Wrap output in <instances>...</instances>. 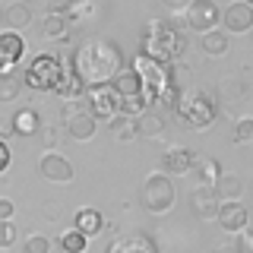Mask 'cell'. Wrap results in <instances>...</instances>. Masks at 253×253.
Masks as SVG:
<instances>
[{
  "mask_svg": "<svg viewBox=\"0 0 253 253\" xmlns=\"http://www.w3.org/2000/svg\"><path fill=\"white\" fill-rule=\"evenodd\" d=\"M73 70L83 76L85 85H101L124 70V57L108 38H85L73 51Z\"/></svg>",
  "mask_w": 253,
  "mask_h": 253,
  "instance_id": "cell-1",
  "label": "cell"
},
{
  "mask_svg": "<svg viewBox=\"0 0 253 253\" xmlns=\"http://www.w3.org/2000/svg\"><path fill=\"white\" fill-rule=\"evenodd\" d=\"M139 47H142L139 54H146V57H152L158 63H174L180 54L187 51V35H184V32H177V29H171L168 22L152 19L146 26V32H142Z\"/></svg>",
  "mask_w": 253,
  "mask_h": 253,
  "instance_id": "cell-2",
  "label": "cell"
},
{
  "mask_svg": "<svg viewBox=\"0 0 253 253\" xmlns=\"http://www.w3.org/2000/svg\"><path fill=\"white\" fill-rule=\"evenodd\" d=\"M180 114V121L190 124V130H209L212 121L218 117V105L209 92L193 89V92H180V101L174 108Z\"/></svg>",
  "mask_w": 253,
  "mask_h": 253,
  "instance_id": "cell-3",
  "label": "cell"
},
{
  "mask_svg": "<svg viewBox=\"0 0 253 253\" xmlns=\"http://www.w3.org/2000/svg\"><path fill=\"white\" fill-rule=\"evenodd\" d=\"M133 70H136L139 79H142V98H146L149 105H155L158 95L174 83V79H171L174 76L171 63H158L152 57H146V54H139V57L133 60Z\"/></svg>",
  "mask_w": 253,
  "mask_h": 253,
  "instance_id": "cell-4",
  "label": "cell"
},
{
  "mask_svg": "<svg viewBox=\"0 0 253 253\" xmlns=\"http://www.w3.org/2000/svg\"><path fill=\"white\" fill-rule=\"evenodd\" d=\"M139 200L142 206H146L152 215H165V212H171L174 209V184H171V177L165 171H152L146 180H142V190H139Z\"/></svg>",
  "mask_w": 253,
  "mask_h": 253,
  "instance_id": "cell-5",
  "label": "cell"
},
{
  "mask_svg": "<svg viewBox=\"0 0 253 253\" xmlns=\"http://www.w3.org/2000/svg\"><path fill=\"white\" fill-rule=\"evenodd\" d=\"M60 70H63V60L57 54H38L26 67V85L35 92H51L57 76H60Z\"/></svg>",
  "mask_w": 253,
  "mask_h": 253,
  "instance_id": "cell-6",
  "label": "cell"
},
{
  "mask_svg": "<svg viewBox=\"0 0 253 253\" xmlns=\"http://www.w3.org/2000/svg\"><path fill=\"white\" fill-rule=\"evenodd\" d=\"M117 101H121V95L111 89V83L85 85V108L95 121H111L117 114Z\"/></svg>",
  "mask_w": 253,
  "mask_h": 253,
  "instance_id": "cell-7",
  "label": "cell"
},
{
  "mask_svg": "<svg viewBox=\"0 0 253 253\" xmlns=\"http://www.w3.org/2000/svg\"><path fill=\"white\" fill-rule=\"evenodd\" d=\"M184 10H187V26L196 29L200 35L221 26V10H218L215 0H190Z\"/></svg>",
  "mask_w": 253,
  "mask_h": 253,
  "instance_id": "cell-8",
  "label": "cell"
},
{
  "mask_svg": "<svg viewBox=\"0 0 253 253\" xmlns=\"http://www.w3.org/2000/svg\"><path fill=\"white\" fill-rule=\"evenodd\" d=\"M63 121H67V133L79 142L92 139L95 130H98V121L89 114V108L85 105H67L63 108Z\"/></svg>",
  "mask_w": 253,
  "mask_h": 253,
  "instance_id": "cell-9",
  "label": "cell"
},
{
  "mask_svg": "<svg viewBox=\"0 0 253 253\" xmlns=\"http://www.w3.org/2000/svg\"><path fill=\"white\" fill-rule=\"evenodd\" d=\"M38 171L47 184H70L73 180V165L57 152H44L42 162H38Z\"/></svg>",
  "mask_w": 253,
  "mask_h": 253,
  "instance_id": "cell-10",
  "label": "cell"
},
{
  "mask_svg": "<svg viewBox=\"0 0 253 253\" xmlns=\"http://www.w3.org/2000/svg\"><path fill=\"white\" fill-rule=\"evenodd\" d=\"M54 95H60V98H67V101H76L79 95H85V83H83V76L73 70V60H63V70H60V76H57V83H54Z\"/></svg>",
  "mask_w": 253,
  "mask_h": 253,
  "instance_id": "cell-11",
  "label": "cell"
},
{
  "mask_svg": "<svg viewBox=\"0 0 253 253\" xmlns=\"http://www.w3.org/2000/svg\"><path fill=\"white\" fill-rule=\"evenodd\" d=\"M221 26L231 32V35H244V32H250L253 29V6L244 3V0L231 3L225 13H221Z\"/></svg>",
  "mask_w": 253,
  "mask_h": 253,
  "instance_id": "cell-12",
  "label": "cell"
},
{
  "mask_svg": "<svg viewBox=\"0 0 253 253\" xmlns=\"http://www.w3.org/2000/svg\"><path fill=\"white\" fill-rule=\"evenodd\" d=\"M218 206H221V200L215 196V190H212V187H196L193 193H190V209H193V215L203 218V221L215 218L218 215Z\"/></svg>",
  "mask_w": 253,
  "mask_h": 253,
  "instance_id": "cell-13",
  "label": "cell"
},
{
  "mask_svg": "<svg viewBox=\"0 0 253 253\" xmlns=\"http://www.w3.org/2000/svg\"><path fill=\"white\" fill-rule=\"evenodd\" d=\"M215 218L228 234H244V228H247V221H250V212L244 209L241 203H221Z\"/></svg>",
  "mask_w": 253,
  "mask_h": 253,
  "instance_id": "cell-14",
  "label": "cell"
},
{
  "mask_svg": "<svg viewBox=\"0 0 253 253\" xmlns=\"http://www.w3.org/2000/svg\"><path fill=\"white\" fill-rule=\"evenodd\" d=\"M193 162H196V152L187 149V146H174V149H168V152L162 155L165 174H187L190 168H193Z\"/></svg>",
  "mask_w": 253,
  "mask_h": 253,
  "instance_id": "cell-15",
  "label": "cell"
},
{
  "mask_svg": "<svg viewBox=\"0 0 253 253\" xmlns=\"http://www.w3.org/2000/svg\"><path fill=\"white\" fill-rule=\"evenodd\" d=\"M22 54H26V38H22V32H13V29L0 32V60L16 67V63L22 60Z\"/></svg>",
  "mask_w": 253,
  "mask_h": 253,
  "instance_id": "cell-16",
  "label": "cell"
},
{
  "mask_svg": "<svg viewBox=\"0 0 253 253\" xmlns=\"http://www.w3.org/2000/svg\"><path fill=\"white\" fill-rule=\"evenodd\" d=\"M108 253H158V247L146 234H126V237H117L108 247Z\"/></svg>",
  "mask_w": 253,
  "mask_h": 253,
  "instance_id": "cell-17",
  "label": "cell"
},
{
  "mask_svg": "<svg viewBox=\"0 0 253 253\" xmlns=\"http://www.w3.org/2000/svg\"><path fill=\"white\" fill-rule=\"evenodd\" d=\"M212 190H215V196L221 203H237L241 200V193H244V180L237 177V174H231V171H221L218 174V180L215 184H212Z\"/></svg>",
  "mask_w": 253,
  "mask_h": 253,
  "instance_id": "cell-18",
  "label": "cell"
},
{
  "mask_svg": "<svg viewBox=\"0 0 253 253\" xmlns=\"http://www.w3.org/2000/svg\"><path fill=\"white\" fill-rule=\"evenodd\" d=\"M111 89H114L121 98H130V95H142V79L133 67H124L121 73L111 79Z\"/></svg>",
  "mask_w": 253,
  "mask_h": 253,
  "instance_id": "cell-19",
  "label": "cell"
},
{
  "mask_svg": "<svg viewBox=\"0 0 253 253\" xmlns=\"http://www.w3.org/2000/svg\"><path fill=\"white\" fill-rule=\"evenodd\" d=\"M101 225H105V218H101V212L92 209V206H85V209H79L73 215V228L79 234H85V237L101 234Z\"/></svg>",
  "mask_w": 253,
  "mask_h": 253,
  "instance_id": "cell-20",
  "label": "cell"
},
{
  "mask_svg": "<svg viewBox=\"0 0 253 253\" xmlns=\"http://www.w3.org/2000/svg\"><path fill=\"white\" fill-rule=\"evenodd\" d=\"M10 124H13V133H16V136H35V133L42 130V117H38V111H35V108H22V111H16Z\"/></svg>",
  "mask_w": 253,
  "mask_h": 253,
  "instance_id": "cell-21",
  "label": "cell"
},
{
  "mask_svg": "<svg viewBox=\"0 0 253 253\" xmlns=\"http://www.w3.org/2000/svg\"><path fill=\"white\" fill-rule=\"evenodd\" d=\"M67 32H70V22H67V16H63L60 10L44 16V22H42V38L44 42H63Z\"/></svg>",
  "mask_w": 253,
  "mask_h": 253,
  "instance_id": "cell-22",
  "label": "cell"
},
{
  "mask_svg": "<svg viewBox=\"0 0 253 253\" xmlns=\"http://www.w3.org/2000/svg\"><path fill=\"white\" fill-rule=\"evenodd\" d=\"M165 133V117L155 114V111H146V114L136 117V136L139 139H155Z\"/></svg>",
  "mask_w": 253,
  "mask_h": 253,
  "instance_id": "cell-23",
  "label": "cell"
},
{
  "mask_svg": "<svg viewBox=\"0 0 253 253\" xmlns=\"http://www.w3.org/2000/svg\"><path fill=\"white\" fill-rule=\"evenodd\" d=\"M200 47H203V54H209V57H221V54H228V51H231V47H228V32H221V29L206 32V35L200 38Z\"/></svg>",
  "mask_w": 253,
  "mask_h": 253,
  "instance_id": "cell-24",
  "label": "cell"
},
{
  "mask_svg": "<svg viewBox=\"0 0 253 253\" xmlns=\"http://www.w3.org/2000/svg\"><path fill=\"white\" fill-rule=\"evenodd\" d=\"M3 19H6V26H10L13 32H22L26 26H32V6L22 3V0H16V3L6 6Z\"/></svg>",
  "mask_w": 253,
  "mask_h": 253,
  "instance_id": "cell-25",
  "label": "cell"
},
{
  "mask_svg": "<svg viewBox=\"0 0 253 253\" xmlns=\"http://www.w3.org/2000/svg\"><path fill=\"white\" fill-rule=\"evenodd\" d=\"M196 174V180H200V187H212L218 180V174H221V165L215 162V158H196L193 162V168H190Z\"/></svg>",
  "mask_w": 253,
  "mask_h": 253,
  "instance_id": "cell-26",
  "label": "cell"
},
{
  "mask_svg": "<svg viewBox=\"0 0 253 253\" xmlns=\"http://www.w3.org/2000/svg\"><path fill=\"white\" fill-rule=\"evenodd\" d=\"M111 133H114L121 142H130V139H139L136 136V117H124V114H114L111 117Z\"/></svg>",
  "mask_w": 253,
  "mask_h": 253,
  "instance_id": "cell-27",
  "label": "cell"
},
{
  "mask_svg": "<svg viewBox=\"0 0 253 253\" xmlns=\"http://www.w3.org/2000/svg\"><path fill=\"white\" fill-rule=\"evenodd\" d=\"M57 244H60V250H63V253H85V250H89V237H85V234H79L76 228L63 231Z\"/></svg>",
  "mask_w": 253,
  "mask_h": 253,
  "instance_id": "cell-28",
  "label": "cell"
},
{
  "mask_svg": "<svg viewBox=\"0 0 253 253\" xmlns=\"http://www.w3.org/2000/svg\"><path fill=\"white\" fill-rule=\"evenodd\" d=\"M146 111H149V101L142 98V95H130V98L117 101V114H124V117H139V114H146Z\"/></svg>",
  "mask_w": 253,
  "mask_h": 253,
  "instance_id": "cell-29",
  "label": "cell"
},
{
  "mask_svg": "<svg viewBox=\"0 0 253 253\" xmlns=\"http://www.w3.org/2000/svg\"><path fill=\"white\" fill-rule=\"evenodd\" d=\"M19 89H22V83L13 73L10 76H0V101H13L16 95H19Z\"/></svg>",
  "mask_w": 253,
  "mask_h": 253,
  "instance_id": "cell-30",
  "label": "cell"
},
{
  "mask_svg": "<svg viewBox=\"0 0 253 253\" xmlns=\"http://www.w3.org/2000/svg\"><path fill=\"white\" fill-rule=\"evenodd\" d=\"M22 253H51V237H44V234H32V237H26V244H22Z\"/></svg>",
  "mask_w": 253,
  "mask_h": 253,
  "instance_id": "cell-31",
  "label": "cell"
},
{
  "mask_svg": "<svg viewBox=\"0 0 253 253\" xmlns=\"http://www.w3.org/2000/svg\"><path fill=\"white\" fill-rule=\"evenodd\" d=\"M234 142H253V117H241L234 124Z\"/></svg>",
  "mask_w": 253,
  "mask_h": 253,
  "instance_id": "cell-32",
  "label": "cell"
},
{
  "mask_svg": "<svg viewBox=\"0 0 253 253\" xmlns=\"http://www.w3.org/2000/svg\"><path fill=\"white\" fill-rule=\"evenodd\" d=\"M16 244V225L10 221H0V247H13Z\"/></svg>",
  "mask_w": 253,
  "mask_h": 253,
  "instance_id": "cell-33",
  "label": "cell"
},
{
  "mask_svg": "<svg viewBox=\"0 0 253 253\" xmlns=\"http://www.w3.org/2000/svg\"><path fill=\"white\" fill-rule=\"evenodd\" d=\"M13 212H16L13 200H6V196H0V221H10V218H13Z\"/></svg>",
  "mask_w": 253,
  "mask_h": 253,
  "instance_id": "cell-34",
  "label": "cell"
},
{
  "mask_svg": "<svg viewBox=\"0 0 253 253\" xmlns=\"http://www.w3.org/2000/svg\"><path fill=\"white\" fill-rule=\"evenodd\" d=\"M10 146H6V139H0V174H3L6 168H10Z\"/></svg>",
  "mask_w": 253,
  "mask_h": 253,
  "instance_id": "cell-35",
  "label": "cell"
},
{
  "mask_svg": "<svg viewBox=\"0 0 253 253\" xmlns=\"http://www.w3.org/2000/svg\"><path fill=\"white\" fill-rule=\"evenodd\" d=\"M234 247H237V253H253V234H244Z\"/></svg>",
  "mask_w": 253,
  "mask_h": 253,
  "instance_id": "cell-36",
  "label": "cell"
},
{
  "mask_svg": "<svg viewBox=\"0 0 253 253\" xmlns=\"http://www.w3.org/2000/svg\"><path fill=\"white\" fill-rule=\"evenodd\" d=\"M38 133H42V142H44L47 149H51L54 142H57V133H54V130H38Z\"/></svg>",
  "mask_w": 253,
  "mask_h": 253,
  "instance_id": "cell-37",
  "label": "cell"
},
{
  "mask_svg": "<svg viewBox=\"0 0 253 253\" xmlns=\"http://www.w3.org/2000/svg\"><path fill=\"white\" fill-rule=\"evenodd\" d=\"M6 136H13V124L10 121H0V139H6Z\"/></svg>",
  "mask_w": 253,
  "mask_h": 253,
  "instance_id": "cell-38",
  "label": "cell"
},
{
  "mask_svg": "<svg viewBox=\"0 0 253 253\" xmlns=\"http://www.w3.org/2000/svg\"><path fill=\"white\" fill-rule=\"evenodd\" d=\"M162 3H165V6H171V10H184L190 0H162Z\"/></svg>",
  "mask_w": 253,
  "mask_h": 253,
  "instance_id": "cell-39",
  "label": "cell"
},
{
  "mask_svg": "<svg viewBox=\"0 0 253 253\" xmlns=\"http://www.w3.org/2000/svg\"><path fill=\"white\" fill-rule=\"evenodd\" d=\"M83 3H89V0H60V10L63 6H83Z\"/></svg>",
  "mask_w": 253,
  "mask_h": 253,
  "instance_id": "cell-40",
  "label": "cell"
},
{
  "mask_svg": "<svg viewBox=\"0 0 253 253\" xmlns=\"http://www.w3.org/2000/svg\"><path fill=\"white\" fill-rule=\"evenodd\" d=\"M215 253H237V247H215Z\"/></svg>",
  "mask_w": 253,
  "mask_h": 253,
  "instance_id": "cell-41",
  "label": "cell"
},
{
  "mask_svg": "<svg viewBox=\"0 0 253 253\" xmlns=\"http://www.w3.org/2000/svg\"><path fill=\"white\" fill-rule=\"evenodd\" d=\"M244 3H250V6H253V0H244Z\"/></svg>",
  "mask_w": 253,
  "mask_h": 253,
  "instance_id": "cell-42",
  "label": "cell"
}]
</instances>
